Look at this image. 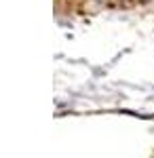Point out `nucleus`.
<instances>
[]
</instances>
